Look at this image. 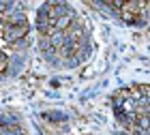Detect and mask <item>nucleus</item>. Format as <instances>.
<instances>
[{
  "label": "nucleus",
  "instance_id": "nucleus-1",
  "mask_svg": "<svg viewBox=\"0 0 150 135\" xmlns=\"http://www.w3.org/2000/svg\"><path fill=\"white\" fill-rule=\"evenodd\" d=\"M26 30H28V26H26V24L9 26V28H4V39H6V41H15V39L26 35Z\"/></svg>",
  "mask_w": 150,
  "mask_h": 135
}]
</instances>
